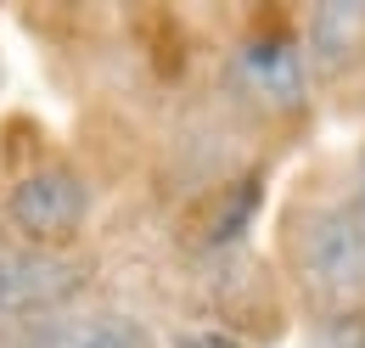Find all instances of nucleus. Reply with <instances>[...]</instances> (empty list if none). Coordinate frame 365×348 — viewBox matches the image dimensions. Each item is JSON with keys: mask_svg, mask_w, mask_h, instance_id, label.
I'll return each mask as SVG.
<instances>
[{"mask_svg": "<svg viewBox=\"0 0 365 348\" xmlns=\"http://www.w3.org/2000/svg\"><path fill=\"white\" fill-rule=\"evenodd\" d=\"M85 270L51 247H0V314H29L73 298Z\"/></svg>", "mask_w": 365, "mask_h": 348, "instance_id": "nucleus-4", "label": "nucleus"}, {"mask_svg": "<svg viewBox=\"0 0 365 348\" xmlns=\"http://www.w3.org/2000/svg\"><path fill=\"white\" fill-rule=\"evenodd\" d=\"M236 79L264 113H298L309 101V56L287 29H259L236 45Z\"/></svg>", "mask_w": 365, "mask_h": 348, "instance_id": "nucleus-3", "label": "nucleus"}, {"mask_svg": "<svg viewBox=\"0 0 365 348\" xmlns=\"http://www.w3.org/2000/svg\"><path fill=\"white\" fill-rule=\"evenodd\" d=\"M62 348H152V337L124 314H96V320H79L62 337Z\"/></svg>", "mask_w": 365, "mask_h": 348, "instance_id": "nucleus-7", "label": "nucleus"}, {"mask_svg": "<svg viewBox=\"0 0 365 348\" xmlns=\"http://www.w3.org/2000/svg\"><path fill=\"white\" fill-rule=\"evenodd\" d=\"M85 214H91V191L62 163H40V169H29L11 185V225H17V236L29 247H51L56 253L62 242L79 236Z\"/></svg>", "mask_w": 365, "mask_h": 348, "instance_id": "nucleus-1", "label": "nucleus"}, {"mask_svg": "<svg viewBox=\"0 0 365 348\" xmlns=\"http://www.w3.org/2000/svg\"><path fill=\"white\" fill-rule=\"evenodd\" d=\"M175 348H242L236 337H225V332H185Z\"/></svg>", "mask_w": 365, "mask_h": 348, "instance_id": "nucleus-8", "label": "nucleus"}, {"mask_svg": "<svg viewBox=\"0 0 365 348\" xmlns=\"http://www.w3.org/2000/svg\"><path fill=\"white\" fill-rule=\"evenodd\" d=\"M360 51H365V6L360 0H326V6L309 11L304 56H309L315 68L337 73V68H349Z\"/></svg>", "mask_w": 365, "mask_h": 348, "instance_id": "nucleus-5", "label": "nucleus"}, {"mask_svg": "<svg viewBox=\"0 0 365 348\" xmlns=\"http://www.w3.org/2000/svg\"><path fill=\"white\" fill-rule=\"evenodd\" d=\"M298 270L309 281L320 304H349L365 292V247L354 236V219L349 203L343 208H320L304 225V242H298Z\"/></svg>", "mask_w": 365, "mask_h": 348, "instance_id": "nucleus-2", "label": "nucleus"}, {"mask_svg": "<svg viewBox=\"0 0 365 348\" xmlns=\"http://www.w3.org/2000/svg\"><path fill=\"white\" fill-rule=\"evenodd\" d=\"M259 197H264V185L247 174V180H236L225 191V203H220V214L208 219V242L214 247H225V242H236L247 225H253V214H259Z\"/></svg>", "mask_w": 365, "mask_h": 348, "instance_id": "nucleus-6", "label": "nucleus"}]
</instances>
